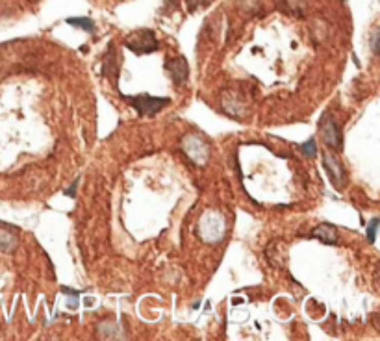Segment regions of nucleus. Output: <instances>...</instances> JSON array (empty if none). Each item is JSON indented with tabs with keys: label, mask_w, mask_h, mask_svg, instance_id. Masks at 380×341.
Here are the masks:
<instances>
[{
	"label": "nucleus",
	"mask_w": 380,
	"mask_h": 341,
	"mask_svg": "<svg viewBox=\"0 0 380 341\" xmlns=\"http://www.w3.org/2000/svg\"><path fill=\"white\" fill-rule=\"evenodd\" d=\"M124 47L134 54H150L158 48V39L154 32L148 28H141L132 32L124 41Z\"/></svg>",
	"instance_id": "nucleus-1"
},
{
	"label": "nucleus",
	"mask_w": 380,
	"mask_h": 341,
	"mask_svg": "<svg viewBox=\"0 0 380 341\" xmlns=\"http://www.w3.org/2000/svg\"><path fill=\"white\" fill-rule=\"evenodd\" d=\"M182 150L197 165H204L206 161H208L210 156L208 143L200 138V136H197V134H189V136L182 138Z\"/></svg>",
	"instance_id": "nucleus-2"
},
{
	"label": "nucleus",
	"mask_w": 380,
	"mask_h": 341,
	"mask_svg": "<svg viewBox=\"0 0 380 341\" xmlns=\"http://www.w3.org/2000/svg\"><path fill=\"white\" fill-rule=\"evenodd\" d=\"M130 104L136 108L139 115H156L160 113L165 106L171 104V99L165 97H150V95H136V97H124Z\"/></svg>",
	"instance_id": "nucleus-3"
},
{
	"label": "nucleus",
	"mask_w": 380,
	"mask_h": 341,
	"mask_svg": "<svg viewBox=\"0 0 380 341\" xmlns=\"http://www.w3.org/2000/svg\"><path fill=\"white\" fill-rule=\"evenodd\" d=\"M319 134H321V139L325 141L327 147L336 148V150L341 148V145H343L341 130H339L336 119L332 117L330 111H325L323 117L319 119Z\"/></svg>",
	"instance_id": "nucleus-4"
},
{
	"label": "nucleus",
	"mask_w": 380,
	"mask_h": 341,
	"mask_svg": "<svg viewBox=\"0 0 380 341\" xmlns=\"http://www.w3.org/2000/svg\"><path fill=\"white\" fill-rule=\"evenodd\" d=\"M199 234L208 243L219 241L224 234V219L221 213H206L199 223Z\"/></svg>",
	"instance_id": "nucleus-5"
},
{
	"label": "nucleus",
	"mask_w": 380,
	"mask_h": 341,
	"mask_svg": "<svg viewBox=\"0 0 380 341\" xmlns=\"http://www.w3.org/2000/svg\"><path fill=\"white\" fill-rule=\"evenodd\" d=\"M323 167L327 170V175L330 176L334 187L337 190H343L347 185V173L343 169L341 161L337 160L332 154H323Z\"/></svg>",
	"instance_id": "nucleus-6"
},
{
	"label": "nucleus",
	"mask_w": 380,
	"mask_h": 341,
	"mask_svg": "<svg viewBox=\"0 0 380 341\" xmlns=\"http://www.w3.org/2000/svg\"><path fill=\"white\" fill-rule=\"evenodd\" d=\"M167 72L171 74L173 82L176 85H184L187 84V78H189V65H187V60L182 56H176L173 60L165 63Z\"/></svg>",
	"instance_id": "nucleus-7"
},
{
	"label": "nucleus",
	"mask_w": 380,
	"mask_h": 341,
	"mask_svg": "<svg viewBox=\"0 0 380 341\" xmlns=\"http://www.w3.org/2000/svg\"><path fill=\"white\" fill-rule=\"evenodd\" d=\"M312 237L319 239V241L325 243V245H337V241H339V239H337L336 226H332V224H328V223L315 226L314 230H312Z\"/></svg>",
	"instance_id": "nucleus-8"
},
{
	"label": "nucleus",
	"mask_w": 380,
	"mask_h": 341,
	"mask_svg": "<svg viewBox=\"0 0 380 341\" xmlns=\"http://www.w3.org/2000/svg\"><path fill=\"white\" fill-rule=\"evenodd\" d=\"M15 245H17V237H15L10 230L0 228V251L10 252V251H13V249H15Z\"/></svg>",
	"instance_id": "nucleus-9"
},
{
	"label": "nucleus",
	"mask_w": 380,
	"mask_h": 341,
	"mask_svg": "<svg viewBox=\"0 0 380 341\" xmlns=\"http://www.w3.org/2000/svg\"><path fill=\"white\" fill-rule=\"evenodd\" d=\"M67 23L71 24V26H76V28H84L89 33L95 30V23L91 19H87V17H72V19H67Z\"/></svg>",
	"instance_id": "nucleus-10"
},
{
	"label": "nucleus",
	"mask_w": 380,
	"mask_h": 341,
	"mask_svg": "<svg viewBox=\"0 0 380 341\" xmlns=\"http://www.w3.org/2000/svg\"><path fill=\"white\" fill-rule=\"evenodd\" d=\"M300 150H302L308 158L317 156V145H315L314 139H308L306 143H302V145H300Z\"/></svg>",
	"instance_id": "nucleus-11"
},
{
	"label": "nucleus",
	"mask_w": 380,
	"mask_h": 341,
	"mask_svg": "<svg viewBox=\"0 0 380 341\" xmlns=\"http://www.w3.org/2000/svg\"><path fill=\"white\" fill-rule=\"evenodd\" d=\"M376 226H378V219H373L369 224V228H367V239H369V243L373 245L375 243V234H376Z\"/></svg>",
	"instance_id": "nucleus-12"
},
{
	"label": "nucleus",
	"mask_w": 380,
	"mask_h": 341,
	"mask_svg": "<svg viewBox=\"0 0 380 341\" xmlns=\"http://www.w3.org/2000/svg\"><path fill=\"white\" fill-rule=\"evenodd\" d=\"M63 289V293L69 295L71 297V308H76L78 306V291H74V289H69V288H62Z\"/></svg>",
	"instance_id": "nucleus-13"
},
{
	"label": "nucleus",
	"mask_w": 380,
	"mask_h": 341,
	"mask_svg": "<svg viewBox=\"0 0 380 341\" xmlns=\"http://www.w3.org/2000/svg\"><path fill=\"white\" fill-rule=\"evenodd\" d=\"M212 0H185V4L189 10H197V8H202V6H208Z\"/></svg>",
	"instance_id": "nucleus-14"
},
{
	"label": "nucleus",
	"mask_w": 380,
	"mask_h": 341,
	"mask_svg": "<svg viewBox=\"0 0 380 341\" xmlns=\"http://www.w3.org/2000/svg\"><path fill=\"white\" fill-rule=\"evenodd\" d=\"M76 184H78V180H76L74 184H72L71 190H67V191H65V195H69V197H74V195H76Z\"/></svg>",
	"instance_id": "nucleus-15"
}]
</instances>
